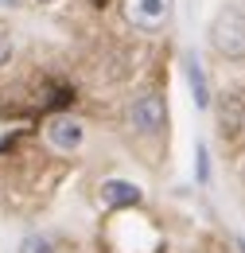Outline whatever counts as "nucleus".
<instances>
[{"instance_id": "nucleus-1", "label": "nucleus", "mask_w": 245, "mask_h": 253, "mask_svg": "<svg viewBox=\"0 0 245 253\" xmlns=\"http://www.w3.org/2000/svg\"><path fill=\"white\" fill-rule=\"evenodd\" d=\"M210 47L222 59L242 63L245 59V12L242 8H222L210 24Z\"/></svg>"}, {"instance_id": "nucleus-2", "label": "nucleus", "mask_w": 245, "mask_h": 253, "mask_svg": "<svg viewBox=\"0 0 245 253\" xmlns=\"http://www.w3.org/2000/svg\"><path fill=\"white\" fill-rule=\"evenodd\" d=\"M128 125L140 136H160L167 128V97L160 90H140L128 101Z\"/></svg>"}, {"instance_id": "nucleus-3", "label": "nucleus", "mask_w": 245, "mask_h": 253, "mask_svg": "<svg viewBox=\"0 0 245 253\" xmlns=\"http://www.w3.org/2000/svg\"><path fill=\"white\" fill-rule=\"evenodd\" d=\"M121 12L128 28L136 32H160L171 20V0H121Z\"/></svg>"}, {"instance_id": "nucleus-4", "label": "nucleus", "mask_w": 245, "mask_h": 253, "mask_svg": "<svg viewBox=\"0 0 245 253\" xmlns=\"http://www.w3.org/2000/svg\"><path fill=\"white\" fill-rule=\"evenodd\" d=\"M43 140H47L55 152H78L82 140H86V125H82L78 117H70V113H55V117H47V125H43Z\"/></svg>"}, {"instance_id": "nucleus-5", "label": "nucleus", "mask_w": 245, "mask_h": 253, "mask_svg": "<svg viewBox=\"0 0 245 253\" xmlns=\"http://www.w3.org/2000/svg\"><path fill=\"white\" fill-rule=\"evenodd\" d=\"M97 199L109 207V211H132V207H140V187L136 183H128V179H101V187H97Z\"/></svg>"}, {"instance_id": "nucleus-6", "label": "nucleus", "mask_w": 245, "mask_h": 253, "mask_svg": "<svg viewBox=\"0 0 245 253\" xmlns=\"http://www.w3.org/2000/svg\"><path fill=\"white\" fill-rule=\"evenodd\" d=\"M218 128H222V136H238L245 128V101L238 94H222V101H218Z\"/></svg>"}, {"instance_id": "nucleus-7", "label": "nucleus", "mask_w": 245, "mask_h": 253, "mask_svg": "<svg viewBox=\"0 0 245 253\" xmlns=\"http://www.w3.org/2000/svg\"><path fill=\"white\" fill-rule=\"evenodd\" d=\"M187 66V82H191V94H195V105H210V86H206V74H203V66H199V59L195 55H187L183 59Z\"/></svg>"}, {"instance_id": "nucleus-8", "label": "nucleus", "mask_w": 245, "mask_h": 253, "mask_svg": "<svg viewBox=\"0 0 245 253\" xmlns=\"http://www.w3.org/2000/svg\"><path fill=\"white\" fill-rule=\"evenodd\" d=\"M16 253H55V242L35 230V234H24V238H20V250Z\"/></svg>"}, {"instance_id": "nucleus-9", "label": "nucleus", "mask_w": 245, "mask_h": 253, "mask_svg": "<svg viewBox=\"0 0 245 253\" xmlns=\"http://www.w3.org/2000/svg\"><path fill=\"white\" fill-rule=\"evenodd\" d=\"M199 183H210V164H206V144H199Z\"/></svg>"}, {"instance_id": "nucleus-10", "label": "nucleus", "mask_w": 245, "mask_h": 253, "mask_svg": "<svg viewBox=\"0 0 245 253\" xmlns=\"http://www.w3.org/2000/svg\"><path fill=\"white\" fill-rule=\"evenodd\" d=\"M12 59V35H8V28H0V66Z\"/></svg>"}, {"instance_id": "nucleus-11", "label": "nucleus", "mask_w": 245, "mask_h": 253, "mask_svg": "<svg viewBox=\"0 0 245 253\" xmlns=\"http://www.w3.org/2000/svg\"><path fill=\"white\" fill-rule=\"evenodd\" d=\"M0 4H8V8H16V4H20V0H0Z\"/></svg>"}, {"instance_id": "nucleus-12", "label": "nucleus", "mask_w": 245, "mask_h": 253, "mask_svg": "<svg viewBox=\"0 0 245 253\" xmlns=\"http://www.w3.org/2000/svg\"><path fill=\"white\" fill-rule=\"evenodd\" d=\"M35 4H59V0H35Z\"/></svg>"}, {"instance_id": "nucleus-13", "label": "nucleus", "mask_w": 245, "mask_h": 253, "mask_svg": "<svg viewBox=\"0 0 245 253\" xmlns=\"http://www.w3.org/2000/svg\"><path fill=\"white\" fill-rule=\"evenodd\" d=\"M93 4H97V8H101V4H105V0H93Z\"/></svg>"}]
</instances>
